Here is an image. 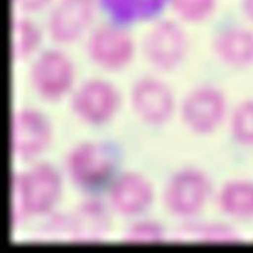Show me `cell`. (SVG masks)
<instances>
[{
	"mask_svg": "<svg viewBox=\"0 0 253 253\" xmlns=\"http://www.w3.org/2000/svg\"><path fill=\"white\" fill-rule=\"evenodd\" d=\"M62 181L51 164H35L12 176V226L29 215L48 214L58 203Z\"/></svg>",
	"mask_w": 253,
	"mask_h": 253,
	"instance_id": "1",
	"label": "cell"
},
{
	"mask_svg": "<svg viewBox=\"0 0 253 253\" xmlns=\"http://www.w3.org/2000/svg\"><path fill=\"white\" fill-rule=\"evenodd\" d=\"M51 142V125L35 109H20L12 116V152L20 159L41 155Z\"/></svg>",
	"mask_w": 253,
	"mask_h": 253,
	"instance_id": "10",
	"label": "cell"
},
{
	"mask_svg": "<svg viewBox=\"0 0 253 253\" xmlns=\"http://www.w3.org/2000/svg\"><path fill=\"white\" fill-rule=\"evenodd\" d=\"M119 159V149L110 142H81L67 154L65 171L77 188L96 191L113 181Z\"/></svg>",
	"mask_w": 253,
	"mask_h": 253,
	"instance_id": "2",
	"label": "cell"
},
{
	"mask_svg": "<svg viewBox=\"0 0 253 253\" xmlns=\"http://www.w3.org/2000/svg\"><path fill=\"white\" fill-rule=\"evenodd\" d=\"M215 55L233 67L253 64V31L243 26H230L220 31L213 41Z\"/></svg>",
	"mask_w": 253,
	"mask_h": 253,
	"instance_id": "14",
	"label": "cell"
},
{
	"mask_svg": "<svg viewBox=\"0 0 253 253\" xmlns=\"http://www.w3.org/2000/svg\"><path fill=\"white\" fill-rule=\"evenodd\" d=\"M184 125L197 135L213 133L227 116V100L220 88L198 85L187 93L179 106Z\"/></svg>",
	"mask_w": 253,
	"mask_h": 253,
	"instance_id": "4",
	"label": "cell"
},
{
	"mask_svg": "<svg viewBox=\"0 0 253 253\" xmlns=\"http://www.w3.org/2000/svg\"><path fill=\"white\" fill-rule=\"evenodd\" d=\"M120 106L117 88L106 80L90 78L83 81L71 96L74 115L88 125H103L116 115Z\"/></svg>",
	"mask_w": 253,
	"mask_h": 253,
	"instance_id": "6",
	"label": "cell"
},
{
	"mask_svg": "<svg viewBox=\"0 0 253 253\" xmlns=\"http://www.w3.org/2000/svg\"><path fill=\"white\" fill-rule=\"evenodd\" d=\"M230 133L242 146H253V98L239 103L230 115Z\"/></svg>",
	"mask_w": 253,
	"mask_h": 253,
	"instance_id": "19",
	"label": "cell"
},
{
	"mask_svg": "<svg viewBox=\"0 0 253 253\" xmlns=\"http://www.w3.org/2000/svg\"><path fill=\"white\" fill-rule=\"evenodd\" d=\"M213 194V182L198 168H182L174 172L164 188V206L169 214L193 220L207 206Z\"/></svg>",
	"mask_w": 253,
	"mask_h": 253,
	"instance_id": "3",
	"label": "cell"
},
{
	"mask_svg": "<svg viewBox=\"0 0 253 253\" xmlns=\"http://www.w3.org/2000/svg\"><path fill=\"white\" fill-rule=\"evenodd\" d=\"M29 81L39 97L54 101L64 97L74 81V65L59 49H45L29 67Z\"/></svg>",
	"mask_w": 253,
	"mask_h": 253,
	"instance_id": "5",
	"label": "cell"
},
{
	"mask_svg": "<svg viewBox=\"0 0 253 253\" xmlns=\"http://www.w3.org/2000/svg\"><path fill=\"white\" fill-rule=\"evenodd\" d=\"M217 206L224 215L248 221L253 220V181L232 179L223 184L217 194Z\"/></svg>",
	"mask_w": 253,
	"mask_h": 253,
	"instance_id": "15",
	"label": "cell"
},
{
	"mask_svg": "<svg viewBox=\"0 0 253 253\" xmlns=\"http://www.w3.org/2000/svg\"><path fill=\"white\" fill-rule=\"evenodd\" d=\"M96 0H55L48 12L46 31L57 42L77 39L94 16Z\"/></svg>",
	"mask_w": 253,
	"mask_h": 253,
	"instance_id": "12",
	"label": "cell"
},
{
	"mask_svg": "<svg viewBox=\"0 0 253 253\" xmlns=\"http://www.w3.org/2000/svg\"><path fill=\"white\" fill-rule=\"evenodd\" d=\"M48 1L49 0H13V3L18 7H20L22 10H29V12L42 9L45 4H48Z\"/></svg>",
	"mask_w": 253,
	"mask_h": 253,
	"instance_id": "22",
	"label": "cell"
},
{
	"mask_svg": "<svg viewBox=\"0 0 253 253\" xmlns=\"http://www.w3.org/2000/svg\"><path fill=\"white\" fill-rule=\"evenodd\" d=\"M165 240V229L154 220H140L132 223L122 236L125 243H159Z\"/></svg>",
	"mask_w": 253,
	"mask_h": 253,
	"instance_id": "20",
	"label": "cell"
},
{
	"mask_svg": "<svg viewBox=\"0 0 253 253\" xmlns=\"http://www.w3.org/2000/svg\"><path fill=\"white\" fill-rule=\"evenodd\" d=\"M130 103L136 116L148 125L159 126L168 122L175 110L171 88L159 78H137L130 90Z\"/></svg>",
	"mask_w": 253,
	"mask_h": 253,
	"instance_id": "9",
	"label": "cell"
},
{
	"mask_svg": "<svg viewBox=\"0 0 253 253\" xmlns=\"http://www.w3.org/2000/svg\"><path fill=\"white\" fill-rule=\"evenodd\" d=\"M85 51L90 59L100 67L117 70L132 58L133 41L119 23L103 22L88 34Z\"/></svg>",
	"mask_w": 253,
	"mask_h": 253,
	"instance_id": "7",
	"label": "cell"
},
{
	"mask_svg": "<svg viewBox=\"0 0 253 253\" xmlns=\"http://www.w3.org/2000/svg\"><path fill=\"white\" fill-rule=\"evenodd\" d=\"M112 226L110 211L104 203L91 198L78 204L68 214V240L74 243H97Z\"/></svg>",
	"mask_w": 253,
	"mask_h": 253,
	"instance_id": "13",
	"label": "cell"
},
{
	"mask_svg": "<svg viewBox=\"0 0 253 253\" xmlns=\"http://www.w3.org/2000/svg\"><path fill=\"white\" fill-rule=\"evenodd\" d=\"M187 38L181 26L171 19L156 20L142 39L146 59L159 70H171L184 58Z\"/></svg>",
	"mask_w": 253,
	"mask_h": 253,
	"instance_id": "8",
	"label": "cell"
},
{
	"mask_svg": "<svg viewBox=\"0 0 253 253\" xmlns=\"http://www.w3.org/2000/svg\"><path fill=\"white\" fill-rule=\"evenodd\" d=\"M242 9H243V13L253 20V0H242Z\"/></svg>",
	"mask_w": 253,
	"mask_h": 253,
	"instance_id": "23",
	"label": "cell"
},
{
	"mask_svg": "<svg viewBox=\"0 0 253 253\" xmlns=\"http://www.w3.org/2000/svg\"><path fill=\"white\" fill-rule=\"evenodd\" d=\"M103 10L117 22L129 23L154 18L169 0H97Z\"/></svg>",
	"mask_w": 253,
	"mask_h": 253,
	"instance_id": "16",
	"label": "cell"
},
{
	"mask_svg": "<svg viewBox=\"0 0 253 253\" xmlns=\"http://www.w3.org/2000/svg\"><path fill=\"white\" fill-rule=\"evenodd\" d=\"M175 13L185 20L206 19L214 10L215 0H169Z\"/></svg>",
	"mask_w": 253,
	"mask_h": 253,
	"instance_id": "21",
	"label": "cell"
},
{
	"mask_svg": "<svg viewBox=\"0 0 253 253\" xmlns=\"http://www.w3.org/2000/svg\"><path fill=\"white\" fill-rule=\"evenodd\" d=\"M107 201L120 215L133 217L145 213L154 201L152 184L137 172H123L109 184Z\"/></svg>",
	"mask_w": 253,
	"mask_h": 253,
	"instance_id": "11",
	"label": "cell"
},
{
	"mask_svg": "<svg viewBox=\"0 0 253 253\" xmlns=\"http://www.w3.org/2000/svg\"><path fill=\"white\" fill-rule=\"evenodd\" d=\"M176 240H195L204 243H237L242 237L226 223H197L187 220L178 232Z\"/></svg>",
	"mask_w": 253,
	"mask_h": 253,
	"instance_id": "17",
	"label": "cell"
},
{
	"mask_svg": "<svg viewBox=\"0 0 253 253\" xmlns=\"http://www.w3.org/2000/svg\"><path fill=\"white\" fill-rule=\"evenodd\" d=\"M41 32L38 26L26 18L12 19V58L20 59L29 55L38 45Z\"/></svg>",
	"mask_w": 253,
	"mask_h": 253,
	"instance_id": "18",
	"label": "cell"
}]
</instances>
